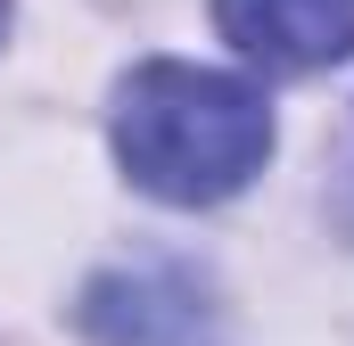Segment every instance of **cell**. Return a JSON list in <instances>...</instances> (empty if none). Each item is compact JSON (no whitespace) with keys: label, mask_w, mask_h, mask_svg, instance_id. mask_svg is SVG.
<instances>
[{"label":"cell","mask_w":354,"mask_h":346,"mask_svg":"<svg viewBox=\"0 0 354 346\" xmlns=\"http://www.w3.org/2000/svg\"><path fill=\"white\" fill-rule=\"evenodd\" d=\"M115 157L165 206H214L248 190L272 157V99L248 75L149 58L115 99Z\"/></svg>","instance_id":"6da1fadb"},{"label":"cell","mask_w":354,"mask_h":346,"mask_svg":"<svg viewBox=\"0 0 354 346\" xmlns=\"http://www.w3.org/2000/svg\"><path fill=\"white\" fill-rule=\"evenodd\" d=\"M75 330L91 346H214V297L174 256L107 264L75 305Z\"/></svg>","instance_id":"7a4b0ae2"},{"label":"cell","mask_w":354,"mask_h":346,"mask_svg":"<svg viewBox=\"0 0 354 346\" xmlns=\"http://www.w3.org/2000/svg\"><path fill=\"white\" fill-rule=\"evenodd\" d=\"M214 25L239 58L272 75H313L354 58V0H214Z\"/></svg>","instance_id":"3957f363"},{"label":"cell","mask_w":354,"mask_h":346,"mask_svg":"<svg viewBox=\"0 0 354 346\" xmlns=\"http://www.w3.org/2000/svg\"><path fill=\"white\" fill-rule=\"evenodd\" d=\"M0 33H8V0H0Z\"/></svg>","instance_id":"277c9868"}]
</instances>
